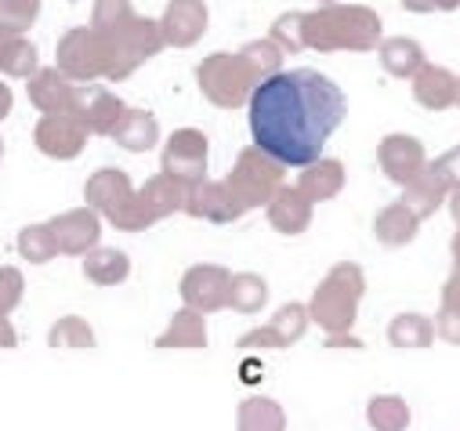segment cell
Segmentation results:
<instances>
[{"mask_svg": "<svg viewBox=\"0 0 460 431\" xmlns=\"http://www.w3.org/2000/svg\"><path fill=\"white\" fill-rule=\"evenodd\" d=\"M435 334L449 345H460V312H449V308H438V319H435Z\"/></svg>", "mask_w": 460, "mask_h": 431, "instance_id": "obj_41", "label": "cell"}, {"mask_svg": "<svg viewBox=\"0 0 460 431\" xmlns=\"http://www.w3.org/2000/svg\"><path fill=\"white\" fill-rule=\"evenodd\" d=\"M435 8H438V12H456L460 0H435Z\"/></svg>", "mask_w": 460, "mask_h": 431, "instance_id": "obj_47", "label": "cell"}, {"mask_svg": "<svg viewBox=\"0 0 460 431\" xmlns=\"http://www.w3.org/2000/svg\"><path fill=\"white\" fill-rule=\"evenodd\" d=\"M33 62H37V51L30 40H22V30L0 22V66L15 76H22L33 69Z\"/></svg>", "mask_w": 460, "mask_h": 431, "instance_id": "obj_25", "label": "cell"}, {"mask_svg": "<svg viewBox=\"0 0 460 431\" xmlns=\"http://www.w3.org/2000/svg\"><path fill=\"white\" fill-rule=\"evenodd\" d=\"M442 308L460 312V279H456V276H449V279L442 283Z\"/></svg>", "mask_w": 460, "mask_h": 431, "instance_id": "obj_43", "label": "cell"}, {"mask_svg": "<svg viewBox=\"0 0 460 431\" xmlns=\"http://www.w3.org/2000/svg\"><path fill=\"white\" fill-rule=\"evenodd\" d=\"M131 0H94V12H91V30L98 33H112L117 26H124L131 19Z\"/></svg>", "mask_w": 460, "mask_h": 431, "instance_id": "obj_34", "label": "cell"}, {"mask_svg": "<svg viewBox=\"0 0 460 431\" xmlns=\"http://www.w3.org/2000/svg\"><path fill=\"white\" fill-rule=\"evenodd\" d=\"M344 185V167L337 160H315L301 171V192L305 199H330Z\"/></svg>", "mask_w": 460, "mask_h": 431, "instance_id": "obj_23", "label": "cell"}, {"mask_svg": "<svg viewBox=\"0 0 460 431\" xmlns=\"http://www.w3.org/2000/svg\"><path fill=\"white\" fill-rule=\"evenodd\" d=\"M449 210H453V218H456V225H460V189L449 192Z\"/></svg>", "mask_w": 460, "mask_h": 431, "instance_id": "obj_46", "label": "cell"}, {"mask_svg": "<svg viewBox=\"0 0 460 431\" xmlns=\"http://www.w3.org/2000/svg\"><path fill=\"white\" fill-rule=\"evenodd\" d=\"M417 229H420V222L413 218V210L402 199L392 203V207H385L377 214V222H374V233H377V240L385 247H406V243H413Z\"/></svg>", "mask_w": 460, "mask_h": 431, "instance_id": "obj_20", "label": "cell"}, {"mask_svg": "<svg viewBox=\"0 0 460 431\" xmlns=\"http://www.w3.org/2000/svg\"><path fill=\"white\" fill-rule=\"evenodd\" d=\"M279 178H283V163L254 145L240 156L233 178H228V192L236 196L240 207H258L279 192Z\"/></svg>", "mask_w": 460, "mask_h": 431, "instance_id": "obj_6", "label": "cell"}, {"mask_svg": "<svg viewBox=\"0 0 460 431\" xmlns=\"http://www.w3.org/2000/svg\"><path fill=\"white\" fill-rule=\"evenodd\" d=\"M19 301V276L15 272H0V308H8Z\"/></svg>", "mask_w": 460, "mask_h": 431, "instance_id": "obj_42", "label": "cell"}, {"mask_svg": "<svg viewBox=\"0 0 460 431\" xmlns=\"http://www.w3.org/2000/svg\"><path fill=\"white\" fill-rule=\"evenodd\" d=\"M109 37V48H112V66H109V76L120 80L128 73H135L146 58H153L160 48H164V33H160V22L153 19H138L131 15L124 26H117Z\"/></svg>", "mask_w": 460, "mask_h": 431, "instance_id": "obj_5", "label": "cell"}, {"mask_svg": "<svg viewBox=\"0 0 460 431\" xmlns=\"http://www.w3.org/2000/svg\"><path fill=\"white\" fill-rule=\"evenodd\" d=\"M363 297V272L356 265H337L312 297V315L326 330L341 334L356 322V301Z\"/></svg>", "mask_w": 460, "mask_h": 431, "instance_id": "obj_3", "label": "cell"}, {"mask_svg": "<svg viewBox=\"0 0 460 431\" xmlns=\"http://www.w3.org/2000/svg\"><path fill=\"white\" fill-rule=\"evenodd\" d=\"M4 113H8V91L0 87V117H4Z\"/></svg>", "mask_w": 460, "mask_h": 431, "instance_id": "obj_48", "label": "cell"}, {"mask_svg": "<svg viewBox=\"0 0 460 431\" xmlns=\"http://www.w3.org/2000/svg\"><path fill=\"white\" fill-rule=\"evenodd\" d=\"M73 105H76V120L87 131H98V135H112L120 128L124 113H128L120 105V98L109 94V91H80L73 98Z\"/></svg>", "mask_w": 460, "mask_h": 431, "instance_id": "obj_12", "label": "cell"}, {"mask_svg": "<svg viewBox=\"0 0 460 431\" xmlns=\"http://www.w3.org/2000/svg\"><path fill=\"white\" fill-rule=\"evenodd\" d=\"M305 327H308L305 308H301V304H287V308L276 312V319H272V327H269V330L276 334L279 345H294V341L305 334Z\"/></svg>", "mask_w": 460, "mask_h": 431, "instance_id": "obj_35", "label": "cell"}, {"mask_svg": "<svg viewBox=\"0 0 460 431\" xmlns=\"http://www.w3.org/2000/svg\"><path fill=\"white\" fill-rule=\"evenodd\" d=\"M228 290H233V276L217 265H196L181 279V297L199 312L228 304Z\"/></svg>", "mask_w": 460, "mask_h": 431, "instance_id": "obj_10", "label": "cell"}, {"mask_svg": "<svg viewBox=\"0 0 460 431\" xmlns=\"http://www.w3.org/2000/svg\"><path fill=\"white\" fill-rule=\"evenodd\" d=\"M51 341L55 345H91L94 338H91V330H87V322H80V319H62L58 327L51 330Z\"/></svg>", "mask_w": 460, "mask_h": 431, "instance_id": "obj_39", "label": "cell"}, {"mask_svg": "<svg viewBox=\"0 0 460 431\" xmlns=\"http://www.w3.org/2000/svg\"><path fill=\"white\" fill-rule=\"evenodd\" d=\"M449 192H453V189H449V185L431 171V163H428V171H424L413 185L402 189V203L413 210L417 222H424V218H431V214L449 199Z\"/></svg>", "mask_w": 460, "mask_h": 431, "instance_id": "obj_18", "label": "cell"}, {"mask_svg": "<svg viewBox=\"0 0 460 431\" xmlns=\"http://www.w3.org/2000/svg\"><path fill=\"white\" fill-rule=\"evenodd\" d=\"M185 207H189V214H196V218H210V222H228L243 210L236 203V196L228 192V185H203V181L189 185Z\"/></svg>", "mask_w": 460, "mask_h": 431, "instance_id": "obj_14", "label": "cell"}, {"mask_svg": "<svg viewBox=\"0 0 460 431\" xmlns=\"http://www.w3.org/2000/svg\"><path fill=\"white\" fill-rule=\"evenodd\" d=\"M112 135H117V142H120L124 149L142 153V149H149V145L156 142V120H153L149 113H142V110H128L124 120H120V128L112 131Z\"/></svg>", "mask_w": 460, "mask_h": 431, "instance_id": "obj_26", "label": "cell"}, {"mask_svg": "<svg viewBox=\"0 0 460 431\" xmlns=\"http://www.w3.org/2000/svg\"><path fill=\"white\" fill-rule=\"evenodd\" d=\"M305 48L374 51L381 48V15L367 4H323L305 15Z\"/></svg>", "mask_w": 460, "mask_h": 431, "instance_id": "obj_2", "label": "cell"}, {"mask_svg": "<svg viewBox=\"0 0 460 431\" xmlns=\"http://www.w3.org/2000/svg\"><path fill=\"white\" fill-rule=\"evenodd\" d=\"M431 171L456 192L460 189V145H453L449 153H442L438 160H431Z\"/></svg>", "mask_w": 460, "mask_h": 431, "instance_id": "obj_40", "label": "cell"}, {"mask_svg": "<svg viewBox=\"0 0 460 431\" xmlns=\"http://www.w3.org/2000/svg\"><path fill=\"white\" fill-rule=\"evenodd\" d=\"M55 233L51 229H40V225H33V229H26L22 233V254L30 258V261H48L51 254H55Z\"/></svg>", "mask_w": 460, "mask_h": 431, "instance_id": "obj_37", "label": "cell"}, {"mask_svg": "<svg viewBox=\"0 0 460 431\" xmlns=\"http://www.w3.org/2000/svg\"><path fill=\"white\" fill-rule=\"evenodd\" d=\"M164 44L189 48L207 33V4L203 0H171L164 19H160Z\"/></svg>", "mask_w": 460, "mask_h": 431, "instance_id": "obj_9", "label": "cell"}, {"mask_svg": "<svg viewBox=\"0 0 460 431\" xmlns=\"http://www.w3.org/2000/svg\"><path fill=\"white\" fill-rule=\"evenodd\" d=\"M377 163L381 171L395 181V185H413L424 171H428V156H424V145L413 138V135H388L381 145H377Z\"/></svg>", "mask_w": 460, "mask_h": 431, "instance_id": "obj_8", "label": "cell"}, {"mask_svg": "<svg viewBox=\"0 0 460 431\" xmlns=\"http://www.w3.org/2000/svg\"><path fill=\"white\" fill-rule=\"evenodd\" d=\"M128 258L120 254V251H94L87 261H84V272L94 279V283H102V286H109V283H120L124 276H128Z\"/></svg>", "mask_w": 460, "mask_h": 431, "instance_id": "obj_29", "label": "cell"}, {"mask_svg": "<svg viewBox=\"0 0 460 431\" xmlns=\"http://www.w3.org/2000/svg\"><path fill=\"white\" fill-rule=\"evenodd\" d=\"M240 55H243V62L254 69L258 80H269V76L283 73V69H279V66H283V48H279L276 40H254V44H247Z\"/></svg>", "mask_w": 460, "mask_h": 431, "instance_id": "obj_30", "label": "cell"}, {"mask_svg": "<svg viewBox=\"0 0 460 431\" xmlns=\"http://www.w3.org/2000/svg\"><path fill=\"white\" fill-rule=\"evenodd\" d=\"M435 322L428 315H417V312H402L392 319V327H388V341L395 348H431L435 341Z\"/></svg>", "mask_w": 460, "mask_h": 431, "instance_id": "obj_21", "label": "cell"}, {"mask_svg": "<svg viewBox=\"0 0 460 431\" xmlns=\"http://www.w3.org/2000/svg\"><path fill=\"white\" fill-rule=\"evenodd\" d=\"M456 105H460V87H456Z\"/></svg>", "mask_w": 460, "mask_h": 431, "instance_id": "obj_49", "label": "cell"}, {"mask_svg": "<svg viewBox=\"0 0 460 431\" xmlns=\"http://www.w3.org/2000/svg\"><path fill=\"white\" fill-rule=\"evenodd\" d=\"M40 12V0H0V22L26 30Z\"/></svg>", "mask_w": 460, "mask_h": 431, "instance_id": "obj_38", "label": "cell"}, {"mask_svg": "<svg viewBox=\"0 0 460 431\" xmlns=\"http://www.w3.org/2000/svg\"><path fill=\"white\" fill-rule=\"evenodd\" d=\"M84 135H87V128H84L80 120L55 113V117H48V120L40 124L37 142H40V149L51 153V156H76V153L84 149Z\"/></svg>", "mask_w": 460, "mask_h": 431, "instance_id": "obj_16", "label": "cell"}, {"mask_svg": "<svg viewBox=\"0 0 460 431\" xmlns=\"http://www.w3.org/2000/svg\"><path fill=\"white\" fill-rule=\"evenodd\" d=\"M323 4H337V0H323Z\"/></svg>", "mask_w": 460, "mask_h": 431, "instance_id": "obj_50", "label": "cell"}, {"mask_svg": "<svg viewBox=\"0 0 460 431\" xmlns=\"http://www.w3.org/2000/svg\"><path fill=\"white\" fill-rule=\"evenodd\" d=\"M51 233H55V243L62 251L84 254L98 240V218H94L91 210H73V214H62V218L51 225Z\"/></svg>", "mask_w": 460, "mask_h": 431, "instance_id": "obj_19", "label": "cell"}, {"mask_svg": "<svg viewBox=\"0 0 460 431\" xmlns=\"http://www.w3.org/2000/svg\"><path fill=\"white\" fill-rule=\"evenodd\" d=\"M73 91H69V84L58 76V73H40L37 80H33V101L40 105V110H48V113H62V110H73Z\"/></svg>", "mask_w": 460, "mask_h": 431, "instance_id": "obj_28", "label": "cell"}, {"mask_svg": "<svg viewBox=\"0 0 460 431\" xmlns=\"http://www.w3.org/2000/svg\"><path fill=\"white\" fill-rule=\"evenodd\" d=\"M251 135L261 153L283 167L323 160L326 138L344 124V91L315 69H283L261 80L247 101Z\"/></svg>", "mask_w": 460, "mask_h": 431, "instance_id": "obj_1", "label": "cell"}, {"mask_svg": "<svg viewBox=\"0 0 460 431\" xmlns=\"http://www.w3.org/2000/svg\"><path fill=\"white\" fill-rule=\"evenodd\" d=\"M160 345L164 348H171V345H189V348H199L203 345V319L196 315V312H178L174 315V322H171V330L160 338Z\"/></svg>", "mask_w": 460, "mask_h": 431, "instance_id": "obj_32", "label": "cell"}, {"mask_svg": "<svg viewBox=\"0 0 460 431\" xmlns=\"http://www.w3.org/2000/svg\"><path fill=\"white\" fill-rule=\"evenodd\" d=\"M240 431H283V409L269 399H254L240 409Z\"/></svg>", "mask_w": 460, "mask_h": 431, "instance_id": "obj_31", "label": "cell"}, {"mask_svg": "<svg viewBox=\"0 0 460 431\" xmlns=\"http://www.w3.org/2000/svg\"><path fill=\"white\" fill-rule=\"evenodd\" d=\"M402 8L413 12V15H431V12H438L435 0H402Z\"/></svg>", "mask_w": 460, "mask_h": 431, "instance_id": "obj_44", "label": "cell"}, {"mask_svg": "<svg viewBox=\"0 0 460 431\" xmlns=\"http://www.w3.org/2000/svg\"><path fill=\"white\" fill-rule=\"evenodd\" d=\"M449 254H453V272H449V276H456V279H460V225H456V233H453Z\"/></svg>", "mask_w": 460, "mask_h": 431, "instance_id": "obj_45", "label": "cell"}, {"mask_svg": "<svg viewBox=\"0 0 460 431\" xmlns=\"http://www.w3.org/2000/svg\"><path fill=\"white\" fill-rule=\"evenodd\" d=\"M272 40H276L279 48H287V51H301V48H305V15H301V12L279 15L276 26H272Z\"/></svg>", "mask_w": 460, "mask_h": 431, "instance_id": "obj_36", "label": "cell"}, {"mask_svg": "<svg viewBox=\"0 0 460 431\" xmlns=\"http://www.w3.org/2000/svg\"><path fill=\"white\" fill-rule=\"evenodd\" d=\"M269 222L272 229H279L283 236H297L308 229L312 222V199H305L301 189H279L269 203Z\"/></svg>", "mask_w": 460, "mask_h": 431, "instance_id": "obj_15", "label": "cell"}, {"mask_svg": "<svg viewBox=\"0 0 460 431\" xmlns=\"http://www.w3.org/2000/svg\"><path fill=\"white\" fill-rule=\"evenodd\" d=\"M377 58H381L385 73H392V76H399V80H413V76L428 66L424 48H420L413 37H392V40H381Z\"/></svg>", "mask_w": 460, "mask_h": 431, "instance_id": "obj_17", "label": "cell"}, {"mask_svg": "<svg viewBox=\"0 0 460 431\" xmlns=\"http://www.w3.org/2000/svg\"><path fill=\"white\" fill-rule=\"evenodd\" d=\"M131 196H135V192H131V181H128L120 171H98V174L87 181V199H91L94 207H102L105 214L120 210Z\"/></svg>", "mask_w": 460, "mask_h": 431, "instance_id": "obj_22", "label": "cell"}, {"mask_svg": "<svg viewBox=\"0 0 460 431\" xmlns=\"http://www.w3.org/2000/svg\"><path fill=\"white\" fill-rule=\"evenodd\" d=\"M58 62L69 76L76 80H91L98 73L109 76V66H112V48H109V37L98 33V30H73L62 37L58 44Z\"/></svg>", "mask_w": 460, "mask_h": 431, "instance_id": "obj_7", "label": "cell"}, {"mask_svg": "<svg viewBox=\"0 0 460 431\" xmlns=\"http://www.w3.org/2000/svg\"><path fill=\"white\" fill-rule=\"evenodd\" d=\"M164 167H167V174H174L181 181H199L203 167H207V138L199 131L171 135V142L164 149Z\"/></svg>", "mask_w": 460, "mask_h": 431, "instance_id": "obj_11", "label": "cell"}, {"mask_svg": "<svg viewBox=\"0 0 460 431\" xmlns=\"http://www.w3.org/2000/svg\"><path fill=\"white\" fill-rule=\"evenodd\" d=\"M261 80L254 76V69L243 62V55H210L199 66V87L214 105L225 110H236V105L251 101L254 87Z\"/></svg>", "mask_w": 460, "mask_h": 431, "instance_id": "obj_4", "label": "cell"}, {"mask_svg": "<svg viewBox=\"0 0 460 431\" xmlns=\"http://www.w3.org/2000/svg\"><path fill=\"white\" fill-rule=\"evenodd\" d=\"M185 192H189V189L181 185V178L164 174V178H153V181L142 189V203H146V210L153 214V218H164V214L185 207Z\"/></svg>", "mask_w": 460, "mask_h": 431, "instance_id": "obj_24", "label": "cell"}, {"mask_svg": "<svg viewBox=\"0 0 460 431\" xmlns=\"http://www.w3.org/2000/svg\"><path fill=\"white\" fill-rule=\"evenodd\" d=\"M456 87H460V76H453L446 66H435V62H428L413 76V98L431 113H442L449 105H456Z\"/></svg>", "mask_w": 460, "mask_h": 431, "instance_id": "obj_13", "label": "cell"}, {"mask_svg": "<svg viewBox=\"0 0 460 431\" xmlns=\"http://www.w3.org/2000/svg\"><path fill=\"white\" fill-rule=\"evenodd\" d=\"M265 279L261 276H233V290H228V304L240 312H258L265 304Z\"/></svg>", "mask_w": 460, "mask_h": 431, "instance_id": "obj_33", "label": "cell"}, {"mask_svg": "<svg viewBox=\"0 0 460 431\" xmlns=\"http://www.w3.org/2000/svg\"><path fill=\"white\" fill-rule=\"evenodd\" d=\"M367 417L374 431H406L410 427V406L399 395H377L367 406Z\"/></svg>", "mask_w": 460, "mask_h": 431, "instance_id": "obj_27", "label": "cell"}]
</instances>
